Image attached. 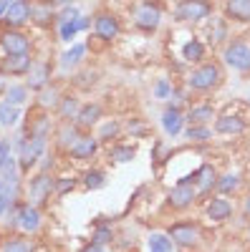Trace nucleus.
<instances>
[{"label":"nucleus","mask_w":250,"mask_h":252,"mask_svg":"<svg viewBox=\"0 0 250 252\" xmlns=\"http://www.w3.org/2000/svg\"><path fill=\"white\" fill-rule=\"evenodd\" d=\"M56 31H58V40H61V43H66V46H71V40H73V38L81 33L76 20H69V23H61V26H56Z\"/></svg>","instance_id":"obj_42"},{"label":"nucleus","mask_w":250,"mask_h":252,"mask_svg":"<svg viewBox=\"0 0 250 252\" xmlns=\"http://www.w3.org/2000/svg\"><path fill=\"white\" fill-rule=\"evenodd\" d=\"M31 18H33V0H13V3H8L3 18H0V28L26 31L31 26Z\"/></svg>","instance_id":"obj_11"},{"label":"nucleus","mask_w":250,"mask_h":252,"mask_svg":"<svg viewBox=\"0 0 250 252\" xmlns=\"http://www.w3.org/2000/svg\"><path fill=\"white\" fill-rule=\"evenodd\" d=\"M20 121H23V109L0 98V129H15Z\"/></svg>","instance_id":"obj_33"},{"label":"nucleus","mask_w":250,"mask_h":252,"mask_svg":"<svg viewBox=\"0 0 250 252\" xmlns=\"http://www.w3.org/2000/svg\"><path fill=\"white\" fill-rule=\"evenodd\" d=\"M215 13V0H177L172 10L177 23L184 26H200L205 20H210Z\"/></svg>","instance_id":"obj_4"},{"label":"nucleus","mask_w":250,"mask_h":252,"mask_svg":"<svg viewBox=\"0 0 250 252\" xmlns=\"http://www.w3.org/2000/svg\"><path fill=\"white\" fill-rule=\"evenodd\" d=\"M51 197H56V177L51 172H33L26 182V199L36 207H48Z\"/></svg>","instance_id":"obj_7"},{"label":"nucleus","mask_w":250,"mask_h":252,"mask_svg":"<svg viewBox=\"0 0 250 252\" xmlns=\"http://www.w3.org/2000/svg\"><path fill=\"white\" fill-rule=\"evenodd\" d=\"M182 252H197V250H182Z\"/></svg>","instance_id":"obj_53"},{"label":"nucleus","mask_w":250,"mask_h":252,"mask_svg":"<svg viewBox=\"0 0 250 252\" xmlns=\"http://www.w3.org/2000/svg\"><path fill=\"white\" fill-rule=\"evenodd\" d=\"M197 202H200V197H197V189L192 184V174L179 179V182H175L170 187V192H167V197H164L167 209H172V212H177V215L190 212Z\"/></svg>","instance_id":"obj_5"},{"label":"nucleus","mask_w":250,"mask_h":252,"mask_svg":"<svg viewBox=\"0 0 250 252\" xmlns=\"http://www.w3.org/2000/svg\"><path fill=\"white\" fill-rule=\"evenodd\" d=\"M18 202H20V199H15V197L10 194V189L5 187V182L0 179V220H5V215L10 212Z\"/></svg>","instance_id":"obj_41"},{"label":"nucleus","mask_w":250,"mask_h":252,"mask_svg":"<svg viewBox=\"0 0 250 252\" xmlns=\"http://www.w3.org/2000/svg\"><path fill=\"white\" fill-rule=\"evenodd\" d=\"M217 177H220V174H217V169H215V164H210V161H202V164L197 166V172H192V184H195V189H197L200 202L210 197V192H215Z\"/></svg>","instance_id":"obj_16"},{"label":"nucleus","mask_w":250,"mask_h":252,"mask_svg":"<svg viewBox=\"0 0 250 252\" xmlns=\"http://www.w3.org/2000/svg\"><path fill=\"white\" fill-rule=\"evenodd\" d=\"M48 3H51V5H53V8L58 10V8H66V5H73L76 0H48Z\"/></svg>","instance_id":"obj_50"},{"label":"nucleus","mask_w":250,"mask_h":252,"mask_svg":"<svg viewBox=\"0 0 250 252\" xmlns=\"http://www.w3.org/2000/svg\"><path fill=\"white\" fill-rule=\"evenodd\" d=\"M0 252H33V242L28 235L20 232H8L0 237Z\"/></svg>","instance_id":"obj_28"},{"label":"nucleus","mask_w":250,"mask_h":252,"mask_svg":"<svg viewBox=\"0 0 250 252\" xmlns=\"http://www.w3.org/2000/svg\"><path fill=\"white\" fill-rule=\"evenodd\" d=\"M162 5L157 3V0H139V3L132 8V23L137 31L142 33H154L159 26H162Z\"/></svg>","instance_id":"obj_8"},{"label":"nucleus","mask_w":250,"mask_h":252,"mask_svg":"<svg viewBox=\"0 0 250 252\" xmlns=\"http://www.w3.org/2000/svg\"><path fill=\"white\" fill-rule=\"evenodd\" d=\"M222 15L230 23L250 26V0H222Z\"/></svg>","instance_id":"obj_23"},{"label":"nucleus","mask_w":250,"mask_h":252,"mask_svg":"<svg viewBox=\"0 0 250 252\" xmlns=\"http://www.w3.org/2000/svg\"><path fill=\"white\" fill-rule=\"evenodd\" d=\"M230 35V20L227 18H217L210 20V43H227Z\"/></svg>","instance_id":"obj_39"},{"label":"nucleus","mask_w":250,"mask_h":252,"mask_svg":"<svg viewBox=\"0 0 250 252\" xmlns=\"http://www.w3.org/2000/svg\"><path fill=\"white\" fill-rule=\"evenodd\" d=\"M91 31H94V35L101 40V43L109 46V43H114V40L121 35V20L111 10H99V13H94Z\"/></svg>","instance_id":"obj_12"},{"label":"nucleus","mask_w":250,"mask_h":252,"mask_svg":"<svg viewBox=\"0 0 250 252\" xmlns=\"http://www.w3.org/2000/svg\"><path fill=\"white\" fill-rule=\"evenodd\" d=\"M124 131H127L129 136H144L149 129H147V124H144L142 119H129V124L124 126Z\"/></svg>","instance_id":"obj_46"},{"label":"nucleus","mask_w":250,"mask_h":252,"mask_svg":"<svg viewBox=\"0 0 250 252\" xmlns=\"http://www.w3.org/2000/svg\"><path fill=\"white\" fill-rule=\"evenodd\" d=\"M107 182H109L107 172H104V169H99V166H94V169H86V172L81 174V187H86L89 192H96V189H104V187H107Z\"/></svg>","instance_id":"obj_36"},{"label":"nucleus","mask_w":250,"mask_h":252,"mask_svg":"<svg viewBox=\"0 0 250 252\" xmlns=\"http://www.w3.org/2000/svg\"><path fill=\"white\" fill-rule=\"evenodd\" d=\"M220 61L238 73H250V40L243 38L227 40L220 51Z\"/></svg>","instance_id":"obj_9"},{"label":"nucleus","mask_w":250,"mask_h":252,"mask_svg":"<svg viewBox=\"0 0 250 252\" xmlns=\"http://www.w3.org/2000/svg\"><path fill=\"white\" fill-rule=\"evenodd\" d=\"M13 141L10 139H0V169H3V166L8 164V159L13 157Z\"/></svg>","instance_id":"obj_47"},{"label":"nucleus","mask_w":250,"mask_h":252,"mask_svg":"<svg viewBox=\"0 0 250 252\" xmlns=\"http://www.w3.org/2000/svg\"><path fill=\"white\" fill-rule=\"evenodd\" d=\"M83 58H86V43H71L58 56V68L61 71H73L83 63Z\"/></svg>","instance_id":"obj_26"},{"label":"nucleus","mask_w":250,"mask_h":252,"mask_svg":"<svg viewBox=\"0 0 250 252\" xmlns=\"http://www.w3.org/2000/svg\"><path fill=\"white\" fill-rule=\"evenodd\" d=\"M61 96H64V91H61L56 83H48V86L43 91L36 94V109H43V111H53L58 106Z\"/></svg>","instance_id":"obj_31"},{"label":"nucleus","mask_w":250,"mask_h":252,"mask_svg":"<svg viewBox=\"0 0 250 252\" xmlns=\"http://www.w3.org/2000/svg\"><path fill=\"white\" fill-rule=\"evenodd\" d=\"M81 134H83V131L78 129L73 121H58V124H56V129H53V134H51L53 149H56L58 154H69V149L78 141Z\"/></svg>","instance_id":"obj_15"},{"label":"nucleus","mask_w":250,"mask_h":252,"mask_svg":"<svg viewBox=\"0 0 250 252\" xmlns=\"http://www.w3.org/2000/svg\"><path fill=\"white\" fill-rule=\"evenodd\" d=\"M167 235H170V240L175 242V247L179 250H197L200 242H202V227L200 222L190 220V217H179L175 220L170 227L164 229Z\"/></svg>","instance_id":"obj_6"},{"label":"nucleus","mask_w":250,"mask_h":252,"mask_svg":"<svg viewBox=\"0 0 250 252\" xmlns=\"http://www.w3.org/2000/svg\"><path fill=\"white\" fill-rule=\"evenodd\" d=\"M182 61L187 63V66H197V63L207 61V43L202 38H190L182 43Z\"/></svg>","instance_id":"obj_24"},{"label":"nucleus","mask_w":250,"mask_h":252,"mask_svg":"<svg viewBox=\"0 0 250 252\" xmlns=\"http://www.w3.org/2000/svg\"><path fill=\"white\" fill-rule=\"evenodd\" d=\"M124 134V124L116 121V119H109V121H101L96 126V139L101 144H109V141H116L119 136Z\"/></svg>","instance_id":"obj_35"},{"label":"nucleus","mask_w":250,"mask_h":252,"mask_svg":"<svg viewBox=\"0 0 250 252\" xmlns=\"http://www.w3.org/2000/svg\"><path fill=\"white\" fill-rule=\"evenodd\" d=\"M144 245H147V252H175V242L167 232H149Z\"/></svg>","instance_id":"obj_38"},{"label":"nucleus","mask_w":250,"mask_h":252,"mask_svg":"<svg viewBox=\"0 0 250 252\" xmlns=\"http://www.w3.org/2000/svg\"><path fill=\"white\" fill-rule=\"evenodd\" d=\"M222 81H225V73H222L220 63L217 61H202L187 73L184 86L192 94H213L222 86Z\"/></svg>","instance_id":"obj_2"},{"label":"nucleus","mask_w":250,"mask_h":252,"mask_svg":"<svg viewBox=\"0 0 250 252\" xmlns=\"http://www.w3.org/2000/svg\"><path fill=\"white\" fill-rule=\"evenodd\" d=\"M184 119H187V124H210V121L217 119V111H215V106L210 101H200V103L187 106Z\"/></svg>","instance_id":"obj_25"},{"label":"nucleus","mask_w":250,"mask_h":252,"mask_svg":"<svg viewBox=\"0 0 250 252\" xmlns=\"http://www.w3.org/2000/svg\"><path fill=\"white\" fill-rule=\"evenodd\" d=\"M53 129H56V124H53L51 114L43 111V109H36L33 114H28V121H26V126H23L26 134H31V136H43V139H51Z\"/></svg>","instance_id":"obj_21"},{"label":"nucleus","mask_w":250,"mask_h":252,"mask_svg":"<svg viewBox=\"0 0 250 252\" xmlns=\"http://www.w3.org/2000/svg\"><path fill=\"white\" fill-rule=\"evenodd\" d=\"M78 15H81V10H78L76 5L58 8V10H56V26H61V23H69V20H76Z\"/></svg>","instance_id":"obj_45"},{"label":"nucleus","mask_w":250,"mask_h":252,"mask_svg":"<svg viewBox=\"0 0 250 252\" xmlns=\"http://www.w3.org/2000/svg\"><path fill=\"white\" fill-rule=\"evenodd\" d=\"M8 227L13 229V232L33 237V235L40 232V227H43V212H40V207H36L33 202L20 199L5 215V229Z\"/></svg>","instance_id":"obj_1"},{"label":"nucleus","mask_w":250,"mask_h":252,"mask_svg":"<svg viewBox=\"0 0 250 252\" xmlns=\"http://www.w3.org/2000/svg\"><path fill=\"white\" fill-rule=\"evenodd\" d=\"M31 26H38V28L56 26V8L48 3V0H33V18H31Z\"/></svg>","instance_id":"obj_27"},{"label":"nucleus","mask_w":250,"mask_h":252,"mask_svg":"<svg viewBox=\"0 0 250 252\" xmlns=\"http://www.w3.org/2000/svg\"><path fill=\"white\" fill-rule=\"evenodd\" d=\"M104 121V106L96 101H86V103H81V109L73 119V124L78 126L81 131H91L94 126H99Z\"/></svg>","instance_id":"obj_22"},{"label":"nucleus","mask_w":250,"mask_h":252,"mask_svg":"<svg viewBox=\"0 0 250 252\" xmlns=\"http://www.w3.org/2000/svg\"><path fill=\"white\" fill-rule=\"evenodd\" d=\"M243 215H245V217L250 220V192H248V194L243 197Z\"/></svg>","instance_id":"obj_51"},{"label":"nucleus","mask_w":250,"mask_h":252,"mask_svg":"<svg viewBox=\"0 0 250 252\" xmlns=\"http://www.w3.org/2000/svg\"><path fill=\"white\" fill-rule=\"evenodd\" d=\"M48 83H53V63L51 61H36L33 68L26 76V86L33 94H38V91H43Z\"/></svg>","instance_id":"obj_19"},{"label":"nucleus","mask_w":250,"mask_h":252,"mask_svg":"<svg viewBox=\"0 0 250 252\" xmlns=\"http://www.w3.org/2000/svg\"><path fill=\"white\" fill-rule=\"evenodd\" d=\"M114 240H116V235H114L111 224H96V227H94L91 242H96V245H104V247H109Z\"/></svg>","instance_id":"obj_40"},{"label":"nucleus","mask_w":250,"mask_h":252,"mask_svg":"<svg viewBox=\"0 0 250 252\" xmlns=\"http://www.w3.org/2000/svg\"><path fill=\"white\" fill-rule=\"evenodd\" d=\"M182 134H184L187 141H200L202 144V141H210L215 136V129L210 124H187Z\"/></svg>","instance_id":"obj_37"},{"label":"nucleus","mask_w":250,"mask_h":252,"mask_svg":"<svg viewBox=\"0 0 250 252\" xmlns=\"http://www.w3.org/2000/svg\"><path fill=\"white\" fill-rule=\"evenodd\" d=\"M205 204H202V215L210 220V222H215V224H222V222H227V220H233V215H235V202H233V197H222V194H213V197H207V199H202Z\"/></svg>","instance_id":"obj_13"},{"label":"nucleus","mask_w":250,"mask_h":252,"mask_svg":"<svg viewBox=\"0 0 250 252\" xmlns=\"http://www.w3.org/2000/svg\"><path fill=\"white\" fill-rule=\"evenodd\" d=\"M159 124H162V131L170 136V139H175V136H179V134L184 131L187 119H184V111H182L179 106L167 103L164 111H162V116H159Z\"/></svg>","instance_id":"obj_20"},{"label":"nucleus","mask_w":250,"mask_h":252,"mask_svg":"<svg viewBox=\"0 0 250 252\" xmlns=\"http://www.w3.org/2000/svg\"><path fill=\"white\" fill-rule=\"evenodd\" d=\"M248 126H250V121L243 114H233V111H222L213 121V129L220 136H240L248 131Z\"/></svg>","instance_id":"obj_14"},{"label":"nucleus","mask_w":250,"mask_h":252,"mask_svg":"<svg viewBox=\"0 0 250 252\" xmlns=\"http://www.w3.org/2000/svg\"><path fill=\"white\" fill-rule=\"evenodd\" d=\"M78 182L81 179H76V177H56V197H66L69 192H73Z\"/></svg>","instance_id":"obj_44"},{"label":"nucleus","mask_w":250,"mask_h":252,"mask_svg":"<svg viewBox=\"0 0 250 252\" xmlns=\"http://www.w3.org/2000/svg\"><path fill=\"white\" fill-rule=\"evenodd\" d=\"M78 252H111V250L104 247V245H96V242H89V245H83Z\"/></svg>","instance_id":"obj_49"},{"label":"nucleus","mask_w":250,"mask_h":252,"mask_svg":"<svg viewBox=\"0 0 250 252\" xmlns=\"http://www.w3.org/2000/svg\"><path fill=\"white\" fill-rule=\"evenodd\" d=\"M33 53H23V56H3L0 58V76H10V78H26L28 71L33 68Z\"/></svg>","instance_id":"obj_17"},{"label":"nucleus","mask_w":250,"mask_h":252,"mask_svg":"<svg viewBox=\"0 0 250 252\" xmlns=\"http://www.w3.org/2000/svg\"><path fill=\"white\" fill-rule=\"evenodd\" d=\"M78 109H81L78 96L76 94H64V96H61V101H58V106L53 109V114L58 116V121H73L76 114H78Z\"/></svg>","instance_id":"obj_30"},{"label":"nucleus","mask_w":250,"mask_h":252,"mask_svg":"<svg viewBox=\"0 0 250 252\" xmlns=\"http://www.w3.org/2000/svg\"><path fill=\"white\" fill-rule=\"evenodd\" d=\"M152 94H154V98H159V101H170L172 94H175V83H172L170 78H159V81H154Z\"/></svg>","instance_id":"obj_43"},{"label":"nucleus","mask_w":250,"mask_h":252,"mask_svg":"<svg viewBox=\"0 0 250 252\" xmlns=\"http://www.w3.org/2000/svg\"><path fill=\"white\" fill-rule=\"evenodd\" d=\"M31 89L26 86V83H10V86H5V91H3V96L0 98H5L8 103H13V106H28V101H31Z\"/></svg>","instance_id":"obj_32"},{"label":"nucleus","mask_w":250,"mask_h":252,"mask_svg":"<svg viewBox=\"0 0 250 252\" xmlns=\"http://www.w3.org/2000/svg\"><path fill=\"white\" fill-rule=\"evenodd\" d=\"M13 149H15V157H18V164H20V172L28 174L33 172L40 157L48 152V139L43 136H31L26 131H20L18 141H13Z\"/></svg>","instance_id":"obj_3"},{"label":"nucleus","mask_w":250,"mask_h":252,"mask_svg":"<svg viewBox=\"0 0 250 252\" xmlns=\"http://www.w3.org/2000/svg\"><path fill=\"white\" fill-rule=\"evenodd\" d=\"M101 152V141L96 139V134H91V131H83L81 136H78V141L69 149V159H73V161H89V159H94L96 154Z\"/></svg>","instance_id":"obj_18"},{"label":"nucleus","mask_w":250,"mask_h":252,"mask_svg":"<svg viewBox=\"0 0 250 252\" xmlns=\"http://www.w3.org/2000/svg\"><path fill=\"white\" fill-rule=\"evenodd\" d=\"M0 51L3 56H23L33 53V38L18 28H0Z\"/></svg>","instance_id":"obj_10"},{"label":"nucleus","mask_w":250,"mask_h":252,"mask_svg":"<svg viewBox=\"0 0 250 252\" xmlns=\"http://www.w3.org/2000/svg\"><path fill=\"white\" fill-rule=\"evenodd\" d=\"M8 3H13V0H8Z\"/></svg>","instance_id":"obj_54"},{"label":"nucleus","mask_w":250,"mask_h":252,"mask_svg":"<svg viewBox=\"0 0 250 252\" xmlns=\"http://www.w3.org/2000/svg\"><path fill=\"white\" fill-rule=\"evenodd\" d=\"M243 187V179L240 174L235 172H225L217 177V187H215V194H222V197H235Z\"/></svg>","instance_id":"obj_34"},{"label":"nucleus","mask_w":250,"mask_h":252,"mask_svg":"<svg viewBox=\"0 0 250 252\" xmlns=\"http://www.w3.org/2000/svg\"><path fill=\"white\" fill-rule=\"evenodd\" d=\"M53 161H56V149H53V152H46L43 157H40V161H38L36 169H38V172H51V169H53Z\"/></svg>","instance_id":"obj_48"},{"label":"nucleus","mask_w":250,"mask_h":252,"mask_svg":"<svg viewBox=\"0 0 250 252\" xmlns=\"http://www.w3.org/2000/svg\"><path fill=\"white\" fill-rule=\"evenodd\" d=\"M245 240H248V245H250V224H248V232H245Z\"/></svg>","instance_id":"obj_52"},{"label":"nucleus","mask_w":250,"mask_h":252,"mask_svg":"<svg viewBox=\"0 0 250 252\" xmlns=\"http://www.w3.org/2000/svg\"><path fill=\"white\" fill-rule=\"evenodd\" d=\"M107 159L111 164H129L137 159V144H121L114 141L111 146H107Z\"/></svg>","instance_id":"obj_29"}]
</instances>
